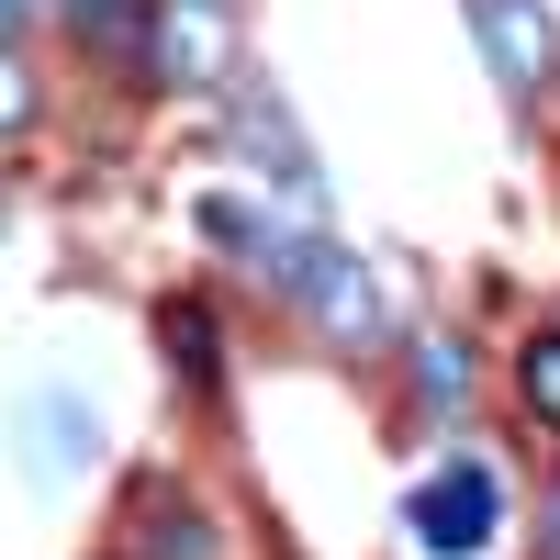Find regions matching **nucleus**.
Returning a JSON list of instances; mask_svg holds the SVG:
<instances>
[{
	"mask_svg": "<svg viewBox=\"0 0 560 560\" xmlns=\"http://www.w3.org/2000/svg\"><path fill=\"white\" fill-rule=\"evenodd\" d=\"M280 292L314 314V337L337 348V359H382L393 348V314H382V292H370V258H348L337 236H292Z\"/></svg>",
	"mask_w": 560,
	"mask_h": 560,
	"instance_id": "nucleus-1",
	"label": "nucleus"
},
{
	"mask_svg": "<svg viewBox=\"0 0 560 560\" xmlns=\"http://www.w3.org/2000/svg\"><path fill=\"white\" fill-rule=\"evenodd\" d=\"M404 527H415V549H427V560H482L493 527H504V471H493V459H471V448L438 459V471L415 482Z\"/></svg>",
	"mask_w": 560,
	"mask_h": 560,
	"instance_id": "nucleus-2",
	"label": "nucleus"
},
{
	"mask_svg": "<svg viewBox=\"0 0 560 560\" xmlns=\"http://www.w3.org/2000/svg\"><path fill=\"white\" fill-rule=\"evenodd\" d=\"M135 57H147L158 90H224V68H236V23H224V0H147Z\"/></svg>",
	"mask_w": 560,
	"mask_h": 560,
	"instance_id": "nucleus-3",
	"label": "nucleus"
},
{
	"mask_svg": "<svg viewBox=\"0 0 560 560\" xmlns=\"http://www.w3.org/2000/svg\"><path fill=\"white\" fill-rule=\"evenodd\" d=\"M471 34H482L493 79H504V102H538V90L560 79V23L538 12V0H471Z\"/></svg>",
	"mask_w": 560,
	"mask_h": 560,
	"instance_id": "nucleus-4",
	"label": "nucleus"
},
{
	"mask_svg": "<svg viewBox=\"0 0 560 560\" xmlns=\"http://www.w3.org/2000/svg\"><path fill=\"white\" fill-rule=\"evenodd\" d=\"M124 549L135 560H224V527L202 516V504L191 493H179V482H135V504H124Z\"/></svg>",
	"mask_w": 560,
	"mask_h": 560,
	"instance_id": "nucleus-5",
	"label": "nucleus"
},
{
	"mask_svg": "<svg viewBox=\"0 0 560 560\" xmlns=\"http://www.w3.org/2000/svg\"><path fill=\"white\" fill-rule=\"evenodd\" d=\"M90 448H102V415H90L79 393H45V404L23 415V459H34V471H79Z\"/></svg>",
	"mask_w": 560,
	"mask_h": 560,
	"instance_id": "nucleus-6",
	"label": "nucleus"
},
{
	"mask_svg": "<svg viewBox=\"0 0 560 560\" xmlns=\"http://www.w3.org/2000/svg\"><path fill=\"white\" fill-rule=\"evenodd\" d=\"M202 236L236 258V269H258V280H280V258H292V236H280L258 202H236V191H213V202H202Z\"/></svg>",
	"mask_w": 560,
	"mask_h": 560,
	"instance_id": "nucleus-7",
	"label": "nucleus"
},
{
	"mask_svg": "<svg viewBox=\"0 0 560 560\" xmlns=\"http://www.w3.org/2000/svg\"><path fill=\"white\" fill-rule=\"evenodd\" d=\"M158 337H168V370H179V382L213 393V303H202V292H168V303H158Z\"/></svg>",
	"mask_w": 560,
	"mask_h": 560,
	"instance_id": "nucleus-8",
	"label": "nucleus"
},
{
	"mask_svg": "<svg viewBox=\"0 0 560 560\" xmlns=\"http://www.w3.org/2000/svg\"><path fill=\"white\" fill-rule=\"evenodd\" d=\"M459 393H471V348H459V337H427V348H415V404L448 415Z\"/></svg>",
	"mask_w": 560,
	"mask_h": 560,
	"instance_id": "nucleus-9",
	"label": "nucleus"
},
{
	"mask_svg": "<svg viewBox=\"0 0 560 560\" xmlns=\"http://www.w3.org/2000/svg\"><path fill=\"white\" fill-rule=\"evenodd\" d=\"M516 393H527L538 427H560V337H527L516 348Z\"/></svg>",
	"mask_w": 560,
	"mask_h": 560,
	"instance_id": "nucleus-10",
	"label": "nucleus"
},
{
	"mask_svg": "<svg viewBox=\"0 0 560 560\" xmlns=\"http://www.w3.org/2000/svg\"><path fill=\"white\" fill-rule=\"evenodd\" d=\"M57 23H79L90 45H135L147 34V0H57Z\"/></svg>",
	"mask_w": 560,
	"mask_h": 560,
	"instance_id": "nucleus-11",
	"label": "nucleus"
},
{
	"mask_svg": "<svg viewBox=\"0 0 560 560\" xmlns=\"http://www.w3.org/2000/svg\"><path fill=\"white\" fill-rule=\"evenodd\" d=\"M23 124H34V68L0 45V135H23Z\"/></svg>",
	"mask_w": 560,
	"mask_h": 560,
	"instance_id": "nucleus-12",
	"label": "nucleus"
},
{
	"mask_svg": "<svg viewBox=\"0 0 560 560\" xmlns=\"http://www.w3.org/2000/svg\"><path fill=\"white\" fill-rule=\"evenodd\" d=\"M538 527H549V560H560V482H549V516H538Z\"/></svg>",
	"mask_w": 560,
	"mask_h": 560,
	"instance_id": "nucleus-13",
	"label": "nucleus"
},
{
	"mask_svg": "<svg viewBox=\"0 0 560 560\" xmlns=\"http://www.w3.org/2000/svg\"><path fill=\"white\" fill-rule=\"evenodd\" d=\"M12 34H23V0H0V45H12Z\"/></svg>",
	"mask_w": 560,
	"mask_h": 560,
	"instance_id": "nucleus-14",
	"label": "nucleus"
}]
</instances>
